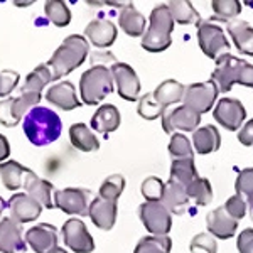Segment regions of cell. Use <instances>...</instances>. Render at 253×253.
Segmentation results:
<instances>
[{
  "label": "cell",
  "instance_id": "6da1fadb",
  "mask_svg": "<svg viewBox=\"0 0 253 253\" xmlns=\"http://www.w3.org/2000/svg\"><path fill=\"white\" fill-rule=\"evenodd\" d=\"M24 133L31 144L44 147L56 142L63 132V122L59 115L46 107H34L24 117Z\"/></svg>",
  "mask_w": 253,
  "mask_h": 253
},
{
  "label": "cell",
  "instance_id": "7a4b0ae2",
  "mask_svg": "<svg viewBox=\"0 0 253 253\" xmlns=\"http://www.w3.org/2000/svg\"><path fill=\"white\" fill-rule=\"evenodd\" d=\"M89 52V42L83 36L71 34L51 56L47 66L51 68L52 80H61L84 63Z\"/></svg>",
  "mask_w": 253,
  "mask_h": 253
},
{
  "label": "cell",
  "instance_id": "3957f363",
  "mask_svg": "<svg viewBox=\"0 0 253 253\" xmlns=\"http://www.w3.org/2000/svg\"><path fill=\"white\" fill-rule=\"evenodd\" d=\"M174 19L167 3L157 5L150 14L149 29L145 31L142 38L140 46L149 52H162L172 42Z\"/></svg>",
  "mask_w": 253,
  "mask_h": 253
},
{
  "label": "cell",
  "instance_id": "277c9868",
  "mask_svg": "<svg viewBox=\"0 0 253 253\" xmlns=\"http://www.w3.org/2000/svg\"><path fill=\"white\" fill-rule=\"evenodd\" d=\"M112 71L103 64H95L81 75L80 95L84 105H98L113 91Z\"/></svg>",
  "mask_w": 253,
  "mask_h": 253
},
{
  "label": "cell",
  "instance_id": "5b68a950",
  "mask_svg": "<svg viewBox=\"0 0 253 253\" xmlns=\"http://www.w3.org/2000/svg\"><path fill=\"white\" fill-rule=\"evenodd\" d=\"M140 221L154 236H167L172 228V214L161 201H145L138 208Z\"/></svg>",
  "mask_w": 253,
  "mask_h": 253
},
{
  "label": "cell",
  "instance_id": "8992f818",
  "mask_svg": "<svg viewBox=\"0 0 253 253\" xmlns=\"http://www.w3.org/2000/svg\"><path fill=\"white\" fill-rule=\"evenodd\" d=\"M41 101L39 93H20V96L5 98L0 101V124L3 126H15L20 124L24 113H29Z\"/></svg>",
  "mask_w": 253,
  "mask_h": 253
},
{
  "label": "cell",
  "instance_id": "52a82bcc",
  "mask_svg": "<svg viewBox=\"0 0 253 253\" xmlns=\"http://www.w3.org/2000/svg\"><path fill=\"white\" fill-rule=\"evenodd\" d=\"M198 42L201 51L210 59H218L221 54L230 52V46L224 31L213 22H201L198 24Z\"/></svg>",
  "mask_w": 253,
  "mask_h": 253
},
{
  "label": "cell",
  "instance_id": "ba28073f",
  "mask_svg": "<svg viewBox=\"0 0 253 253\" xmlns=\"http://www.w3.org/2000/svg\"><path fill=\"white\" fill-rule=\"evenodd\" d=\"M243 64H245V59L236 58V56L230 54V52L221 54L216 59L214 69H213V73H211V80L216 83L219 91L228 93L233 88L235 83H238Z\"/></svg>",
  "mask_w": 253,
  "mask_h": 253
},
{
  "label": "cell",
  "instance_id": "9c48e42d",
  "mask_svg": "<svg viewBox=\"0 0 253 253\" xmlns=\"http://www.w3.org/2000/svg\"><path fill=\"white\" fill-rule=\"evenodd\" d=\"M218 93L219 89L213 80L205 81V83H193L189 86H186L182 101H184L186 107H189L191 110L198 112L199 115H203V113L210 112L213 108Z\"/></svg>",
  "mask_w": 253,
  "mask_h": 253
},
{
  "label": "cell",
  "instance_id": "30bf717a",
  "mask_svg": "<svg viewBox=\"0 0 253 253\" xmlns=\"http://www.w3.org/2000/svg\"><path fill=\"white\" fill-rule=\"evenodd\" d=\"M63 240L68 248L76 253H91L95 250V240L89 235L86 224L78 218H71L63 224Z\"/></svg>",
  "mask_w": 253,
  "mask_h": 253
},
{
  "label": "cell",
  "instance_id": "8fae6325",
  "mask_svg": "<svg viewBox=\"0 0 253 253\" xmlns=\"http://www.w3.org/2000/svg\"><path fill=\"white\" fill-rule=\"evenodd\" d=\"M89 191L80 187H66L54 191V208H59L66 214L84 216L89 208Z\"/></svg>",
  "mask_w": 253,
  "mask_h": 253
},
{
  "label": "cell",
  "instance_id": "7c38bea8",
  "mask_svg": "<svg viewBox=\"0 0 253 253\" xmlns=\"http://www.w3.org/2000/svg\"><path fill=\"white\" fill-rule=\"evenodd\" d=\"M201 124V115L186 105L177 108H167L162 115V126L167 133H172L174 130L182 132H194Z\"/></svg>",
  "mask_w": 253,
  "mask_h": 253
},
{
  "label": "cell",
  "instance_id": "4fadbf2b",
  "mask_svg": "<svg viewBox=\"0 0 253 253\" xmlns=\"http://www.w3.org/2000/svg\"><path fill=\"white\" fill-rule=\"evenodd\" d=\"M213 117L219 125L230 132H235L243 125L247 110L236 98H221L213 110Z\"/></svg>",
  "mask_w": 253,
  "mask_h": 253
},
{
  "label": "cell",
  "instance_id": "5bb4252c",
  "mask_svg": "<svg viewBox=\"0 0 253 253\" xmlns=\"http://www.w3.org/2000/svg\"><path fill=\"white\" fill-rule=\"evenodd\" d=\"M110 71H112L113 81L117 83L118 96L126 101H135L140 93V80L135 69L126 63H115Z\"/></svg>",
  "mask_w": 253,
  "mask_h": 253
},
{
  "label": "cell",
  "instance_id": "9a60e30c",
  "mask_svg": "<svg viewBox=\"0 0 253 253\" xmlns=\"http://www.w3.org/2000/svg\"><path fill=\"white\" fill-rule=\"evenodd\" d=\"M7 208L10 211L9 218L19 224L34 221L42 211V206L27 193H15L7 201Z\"/></svg>",
  "mask_w": 253,
  "mask_h": 253
},
{
  "label": "cell",
  "instance_id": "2e32d148",
  "mask_svg": "<svg viewBox=\"0 0 253 253\" xmlns=\"http://www.w3.org/2000/svg\"><path fill=\"white\" fill-rule=\"evenodd\" d=\"M26 243L36 253H47L58 247V230L49 223H39L26 231Z\"/></svg>",
  "mask_w": 253,
  "mask_h": 253
},
{
  "label": "cell",
  "instance_id": "e0dca14e",
  "mask_svg": "<svg viewBox=\"0 0 253 253\" xmlns=\"http://www.w3.org/2000/svg\"><path fill=\"white\" fill-rule=\"evenodd\" d=\"M117 201H108L101 196H96L95 199H91L88 208V216L91 218V221L103 231H108L113 228V224L117 221Z\"/></svg>",
  "mask_w": 253,
  "mask_h": 253
},
{
  "label": "cell",
  "instance_id": "ac0fdd59",
  "mask_svg": "<svg viewBox=\"0 0 253 253\" xmlns=\"http://www.w3.org/2000/svg\"><path fill=\"white\" fill-rule=\"evenodd\" d=\"M27 243L24 242L22 228L10 218L0 221V252L2 253H26Z\"/></svg>",
  "mask_w": 253,
  "mask_h": 253
},
{
  "label": "cell",
  "instance_id": "d6986e66",
  "mask_svg": "<svg viewBox=\"0 0 253 253\" xmlns=\"http://www.w3.org/2000/svg\"><path fill=\"white\" fill-rule=\"evenodd\" d=\"M206 226H208V233H211L214 238L228 240V238H233L236 235L238 221L235 218H231L221 206V208H216V210H213L208 214Z\"/></svg>",
  "mask_w": 253,
  "mask_h": 253
},
{
  "label": "cell",
  "instance_id": "ffe728a7",
  "mask_svg": "<svg viewBox=\"0 0 253 253\" xmlns=\"http://www.w3.org/2000/svg\"><path fill=\"white\" fill-rule=\"evenodd\" d=\"M84 36L93 46L96 47H110L117 39V26L108 19H95L86 26Z\"/></svg>",
  "mask_w": 253,
  "mask_h": 253
},
{
  "label": "cell",
  "instance_id": "44dd1931",
  "mask_svg": "<svg viewBox=\"0 0 253 253\" xmlns=\"http://www.w3.org/2000/svg\"><path fill=\"white\" fill-rule=\"evenodd\" d=\"M46 100L54 107L64 110V112L81 107V101L76 96L75 84L69 83V81H61V83L52 84L46 91Z\"/></svg>",
  "mask_w": 253,
  "mask_h": 253
},
{
  "label": "cell",
  "instance_id": "7402d4cb",
  "mask_svg": "<svg viewBox=\"0 0 253 253\" xmlns=\"http://www.w3.org/2000/svg\"><path fill=\"white\" fill-rule=\"evenodd\" d=\"M161 203L170 211V214H182L189 205L186 186L179 184L174 179H169L164 186V194H162Z\"/></svg>",
  "mask_w": 253,
  "mask_h": 253
},
{
  "label": "cell",
  "instance_id": "603a6c76",
  "mask_svg": "<svg viewBox=\"0 0 253 253\" xmlns=\"http://www.w3.org/2000/svg\"><path fill=\"white\" fill-rule=\"evenodd\" d=\"M89 124H91L93 130L107 137L108 133L115 132L120 126V112H118L115 105H101L95 112V115L91 117Z\"/></svg>",
  "mask_w": 253,
  "mask_h": 253
},
{
  "label": "cell",
  "instance_id": "cb8c5ba5",
  "mask_svg": "<svg viewBox=\"0 0 253 253\" xmlns=\"http://www.w3.org/2000/svg\"><path fill=\"white\" fill-rule=\"evenodd\" d=\"M193 144L194 150L201 156L216 152L221 145V135H219L218 128L214 125H205L194 130L193 133Z\"/></svg>",
  "mask_w": 253,
  "mask_h": 253
},
{
  "label": "cell",
  "instance_id": "d4e9b609",
  "mask_svg": "<svg viewBox=\"0 0 253 253\" xmlns=\"http://www.w3.org/2000/svg\"><path fill=\"white\" fill-rule=\"evenodd\" d=\"M226 29L235 42V47L242 54L253 56V26L245 20H233L228 24Z\"/></svg>",
  "mask_w": 253,
  "mask_h": 253
},
{
  "label": "cell",
  "instance_id": "484cf974",
  "mask_svg": "<svg viewBox=\"0 0 253 253\" xmlns=\"http://www.w3.org/2000/svg\"><path fill=\"white\" fill-rule=\"evenodd\" d=\"M118 26L124 29L125 34L138 38L145 32V17L135 9L133 3H125L118 15Z\"/></svg>",
  "mask_w": 253,
  "mask_h": 253
},
{
  "label": "cell",
  "instance_id": "4316f807",
  "mask_svg": "<svg viewBox=\"0 0 253 253\" xmlns=\"http://www.w3.org/2000/svg\"><path fill=\"white\" fill-rule=\"evenodd\" d=\"M24 189H26L27 194H29L31 198H34L42 208H46V210H52V208H54V203L51 201V191L54 189V187H52L51 182L46 181V179H41L36 172H32L29 177L26 179Z\"/></svg>",
  "mask_w": 253,
  "mask_h": 253
},
{
  "label": "cell",
  "instance_id": "83f0119b",
  "mask_svg": "<svg viewBox=\"0 0 253 253\" xmlns=\"http://www.w3.org/2000/svg\"><path fill=\"white\" fill-rule=\"evenodd\" d=\"M31 174H32L31 169L20 166L19 162H15V161H7L0 164V177H2L3 186L10 191L20 189Z\"/></svg>",
  "mask_w": 253,
  "mask_h": 253
},
{
  "label": "cell",
  "instance_id": "f1b7e54d",
  "mask_svg": "<svg viewBox=\"0 0 253 253\" xmlns=\"http://www.w3.org/2000/svg\"><path fill=\"white\" fill-rule=\"evenodd\" d=\"M184 89H186V86L179 83V81L166 80L156 88V91L152 93V96L161 107L169 108L170 105L182 101V98H184Z\"/></svg>",
  "mask_w": 253,
  "mask_h": 253
},
{
  "label": "cell",
  "instance_id": "f546056e",
  "mask_svg": "<svg viewBox=\"0 0 253 253\" xmlns=\"http://www.w3.org/2000/svg\"><path fill=\"white\" fill-rule=\"evenodd\" d=\"M69 140L75 149L83 150V152H95L100 149V142L95 133L84 124H73L69 126Z\"/></svg>",
  "mask_w": 253,
  "mask_h": 253
},
{
  "label": "cell",
  "instance_id": "4dcf8cb0",
  "mask_svg": "<svg viewBox=\"0 0 253 253\" xmlns=\"http://www.w3.org/2000/svg\"><path fill=\"white\" fill-rule=\"evenodd\" d=\"M52 73L51 68L47 64H39L38 68H34V71L27 75L26 81H24V86L20 89V93H39L47 86V83H51Z\"/></svg>",
  "mask_w": 253,
  "mask_h": 253
},
{
  "label": "cell",
  "instance_id": "1f68e13d",
  "mask_svg": "<svg viewBox=\"0 0 253 253\" xmlns=\"http://www.w3.org/2000/svg\"><path fill=\"white\" fill-rule=\"evenodd\" d=\"M196 177L199 175L194 166V159H174L170 164V179L187 187Z\"/></svg>",
  "mask_w": 253,
  "mask_h": 253
},
{
  "label": "cell",
  "instance_id": "d6a6232c",
  "mask_svg": "<svg viewBox=\"0 0 253 253\" xmlns=\"http://www.w3.org/2000/svg\"><path fill=\"white\" fill-rule=\"evenodd\" d=\"M172 15L174 22L179 24H201V15L194 9L191 2H184V0H175V2L167 3Z\"/></svg>",
  "mask_w": 253,
  "mask_h": 253
},
{
  "label": "cell",
  "instance_id": "836d02e7",
  "mask_svg": "<svg viewBox=\"0 0 253 253\" xmlns=\"http://www.w3.org/2000/svg\"><path fill=\"white\" fill-rule=\"evenodd\" d=\"M172 250V240L169 236H144L137 243L133 253H170Z\"/></svg>",
  "mask_w": 253,
  "mask_h": 253
},
{
  "label": "cell",
  "instance_id": "e575fe53",
  "mask_svg": "<svg viewBox=\"0 0 253 253\" xmlns=\"http://www.w3.org/2000/svg\"><path fill=\"white\" fill-rule=\"evenodd\" d=\"M211 9H213V19L219 22H233L236 15L242 12V3L238 0H214L211 2Z\"/></svg>",
  "mask_w": 253,
  "mask_h": 253
},
{
  "label": "cell",
  "instance_id": "d590c367",
  "mask_svg": "<svg viewBox=\"0 0 253 253\" xmlns=\"http://www.w3.org/2000/svg\"><path fill=\"white\" fill-rule=\"evenodd\" d=\"M187 196L189 199L193 198L196 201V205L199 206H206L213 201V187L211 182L206 177H196L189 186L186 187Z\"/></svg>",
  "mask_w": 253,
  "mask_h": 253
},
{
  "label": "cell",
  "instance_id": "8d00e7d4",
  "mask_svg": "<svg viewBox=\"0 0 253 253\" xmlns=\"http://www.w3.org/2000/svg\"><path fill=\"white\" fill-rule=\"evenodd\" d=\"M47 19L54 24L56 27H66L71 22V12H69L68 5L59 0H49L44 5Z\"/></svg>",
  "mask_w": 253,
  "mask_h": 253
},
{
  "label": "cell",
  "instance_id": "74e56055",
  "mask_svg": "<svg viewBox=\"0 0 253 253\" xmlns=\"http://www.w3.org/2000/svg\"><path fill=\"white\" fill-rule=\"evenodd\" d=\"M124 189H125L124 175L113 174L103 181V184L100 186V191H98V196L108 199V201H118V198L124 193Z\"/></svg>",
  "mask_w": 253,
  "mask_h": 253
},
{
  "label": "cell",
  "instance_id": "f35d334b",
  "mask_svg": "<svg viewBox=\"0 0 253 253\" xmlns=\"http://www.w3.org/2000/svg\"><path fill=\"white\" fill-rule=\"evenodd\" d=\"M169 154L174 159H193L194 150L189 138L182 133H172L169 142Z\"/></svg>",
  "mask_w": 253,
  "mask_h": 253
},
{
  "label": "cell",
  "instance_id": "ab89813d",
  "mask_svg": "<svg viewBox=\"0 0 253 253\" xmlns=\"http://www.w3.org/2000/svg\"><path fill=\"white\" fill-rule=\"evenodd\" d=\"M167 108L161 107V105L154 100L152 93H149V95L142 96L140 100H138V115L142 118H145V120H156L159 117L162 118Z\"/></svg>",
  "mask_w": 253,
  "mask_h": 253
},
{
  "label": "cell",
  "instance_id": "60d3db41",
  "mask_svg": "<svg viewBox=\"0 0 253 253\" xmlns=\"http://www.w3.org/2000/svg\"><path fill=\"white\" fill-rule=\"evenodd\" d=\"M164 182L156 175H150L142 182V196L145 198V201H161L162 194H164Z\"/></svg>",
  "mask_w": 253,
  "mask_h": 253
},
{
  "label": "cell",
  "instance_id": "b9f144b4",
  "mask_svg": "<svg viewBox=\"0 0 253 253\" xmlns=\"http://www.w3.org/2000/svg\"><path fill=\"white\" fill-rule=\"evenodd\" d=\"M191 253L206 252V253H216L218 252V243H216L214 236L211 233H199L191 240Z\"/></svg>",
  "mask_w": 253,
  "mask_h": 253
},
{
  "label": "cell",
  "instance_id": "7bdbcfd3",
  "mask_svg": "<svg viewBox=\"0 0 253 253\" xmlns=\"http://www.w3.org/2000/svg\"><path fill=\"white\" fill-rule=\"evenodd\" d=\"M235 191H236V194L247 196L248 201L253 199V169L252 167L238 172V177H236V182H235Z\"/></svg>",
  "mask_w": 253,
  "mask_h": 253
},
{
  "label": "cell",
  "instance_id": "ee69618b",
  "mask_svg": "<svg viewBox=\"0 0 253 253\" xmlns=\"http://www.w3.org/2000/svg\"><path fill=\"white\" fill-rule=\"evenodd\" d=\"M223 208L231 218L236 219V221H240V219L245 218V214H247V201L243 199L242 194H235V196H231L230 199H226Z\"/></svg>",
  "mask_w": 253,
  "mask_h": 253
},
{
  "label": "cell",
  "instance_id": "f6af8a7d",
  "mask_svg": "<svg viewBox=\"0 0 253 253\" xmlns=\"http://www.w3.org/2000/svg\"><path fill=\"white\" fill-rule=\"evenodd\" d=\"M19 73L12 69H3L0 71V96H7L17 88L19 83Z\"/></svg>",
  "mask_w": 253,
  "mask_h": 253
},
{
  "label": "cell",
  "instance_id": "bcb514c9",
  "mask_svg": "<svg viewBox=\"0 0 253 253\" xmlns=\"http://www.w3.org/2000/svg\"><path fill=\"white\" fill-rule=\"evenodd\" d=\"M236 248L240 253H253V228H245L243 231H240Z\"/></svg>",
  "mask_w": 253,
  "mask_h": 253
},
{
  "label": "cell",
  "instance_id": "7dc6e473",
  "mask_svg": "<svg viewBox=\"0 0 253 253\" xmlns=\"http://www.w3.org/2000/svg\"><path fill=\"white\" fill-rule=\"evenodd\" d=\"M238 140H240V144L245 147L253 145V118L248 124H245L242 126V130H240V133H238Z\"/></svg>",
  "mask_w": 253,
  "mask_h": 253
},
{
  "label": "cell",
  "instance_id": "c3c4849f",
  "mask_svg": "<svg viewBox=\"0 0 253 253\" xmlns=\"http://www.w3.org/2000/svg\"><path fill=\"white\" fill-rule=\"evenodd\" d=\"M98 61H101V64L103 66H107V63H113L115 64V56L112 54V52H91V63L96 64Z\"/></svg>",
  "mask_w": 253,
  "mask_h": 253
},
{
  "label": "cell",
  "instance_id": "681fc988",
  "mask_svg": "<svg viewBox=\"0 0 253 253\" xmlns=\"http://www.w3.org/2000/svg\"><path fill=\"white\" fill-rule=\"evenodd\" d=\"M10 156V144L5 135L0 133V162H5V159Z\"/></svg>",
  "mask_w": 253,
  "mask_h": 253
},
{
  "label": "cell",
  "instance_id": "f907efd6",
  "mask_svg": "<svg viewBox=\"0 0 253 253\" xmlns=\"http://www.w3.org/2000/svg\"><path fill=\"white\" fill-rule=\"evenodd\" d=\"M7 208V203L3 201V198L0 196V216H2V213H3V210Z\"/></svg>",
  "mask_w": 253,
  "mask_h": 253
},
{
  "label": "cell",
  "instance_id": "816d5d0a",
  "mask_svg": "<svg viewBox=\"0 0 253 253\" xmlns=\"http://www.w3.org/2000/svg\"><path fill=\"white\" fill-rule=\"evenodd\" d=\"M47 253H68L64 248H59V247H56V248H52V250H49Z\"/></svg>",
  "mask_w": 253,
  "mask_h": 253
},
{
  "label": "cell",
  "instance_id": "f5cc1de1",
  "mask_svg": "<svg viewBox=\"0 0 253 253\" xmlns=\"http://www.w3.org/2000/svg\"><path fill=\"white\" fill-rule=\"evenodd\" d=\"M248 206H250V218L253 219V199L248 201Z\"/></svg>",
  "mask_w": 253,
  "mask_h": 253
}]
</instances>
